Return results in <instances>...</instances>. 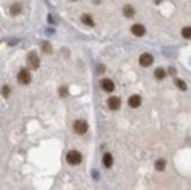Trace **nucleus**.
<instances>
[{"label": "nucleus", "mask_w": 191, "mask_h": 190, "mask_svg": "<svg viewBox=\"0 0 191 190\" xmlns=\"http://www.w3.org/2000/svg\"><path fill=\"white\" fill-rule=\"evenodd\" d=\"M175 83H176V86H177L179 89H182V91H186V83H185L183 80H181V79H176V80H175Z\"/></svg>", "instance_id": "nucleus-16"}, {"label": "nucleus", "mask_w": 191, "mask_h": 190, "mask_svg": "<svg viewBox=\"0 0 191 190\" xmlns=\"http://www.w3.org/2000/svg\"><path fill=\"white\" fill-rule=\"evenodd\" d=\"M153 62H154V56L149 53H144L140 56V65L142 67H149L151 66Z\"/></svg>", "instance_id": "nucleus-5"}, {"label": "nucleus", "mask_w": 191, "mask_h": 190, "mask_svg": "<svg viewBox=\"0 0 191 190\" xmlns=\"http://www.w3.org/2000/svg\"><path fill=\"white\" fill-rule=\"evenodd\" d=\"M108 107L112 110H117L121 107V100L117 96H112L108 99Z\"/></svg>", "instance_id": "nucleus-7"}, {"label": "nucleus", "mask_w": 191, "mask_h": 190, "mask_svg": "<svg viewBox=\"0 0 191 190\" xmlns=\"http://www.w3.org/2000/svg\"><path fill=\"white\" fill-rule=\"evenodd\" d=\"M102 162H103L104 167H107V168H110V167L113 165V162H114V160H113V156H112V154H109V153L104 154V155H103V158H102Z\"/></svg>", "instance_id": "nucleus-10"}, {"label": "nucleus", "mask_w": 191, "mask_h": 190, "mask_svg": "<svg viewBox=\"0 0 191 190\" xmlns=\"http://www.w3.org/2000/svg\"><path fill=\"white\" fill-rule=\"evenodd\" d=\"M74 132L79 135H83L84 133H87L88 130V123L86 121H83V120H77L75 121L74 123Z\"/></svg>", "instance_id": "nucleus-3"}, {"label": "nucleus", "mask_w": 191, "mask_h": 190, "mask_svg": "<svg viewBox=\"0 0 191 190\" xmlns=\"http://www.w3.org/2000/svg\"><path fill=\"white\" fill-rule=\"evenodd\" d=\"M31 80H32V75L28 72V69L23 68V69L19 72V74H18V81H19L20 84H28L31 82Z\"/></svg>", "instance_id": "nucleus-4"}, {"label": "nucleus", "mask_w": 191, "mask_h": 190, "mask_svg": "<svg viewBox=\"0 0 191 190\" xmlns=\"http://www.w3.org/2000/svg\"><path fill=\"white\" fill-rule=\"evenodd\" d=\"M21 12V5L20 4H13L11 6V14L12 15H18Z\"/></svg>", "instance_id": "nucleus-14"}, {"label": "nucleus", "mask_w": 191, "mask_h": 190, "mask_svg": "<svg viewBox=\"0 0 191 190\" xmlns=\"http://www.w3.org/2000/svg\"><path fill=\"white\" fill-rule=\"evenodd\" d=\"M141 102H142V99H141L140 95H131V96L129 97V100H128V103H129V106H130L131 108H137V107H140Z\"/></svg>", "instance_id": "nucleus-8"}, {"label": "nucleus", "mask_w": 191, "mask_h": 190, "mask_svg": "<svg viewBox=\"0 0 191 190\" xmlns=\"http://www.w3.org/2000/svg\"><path fill=\"white\" fill-rule=\"evenodd\" d=\"M165 75H166V73H165V71L163 68H157L155 71V78L158 79V80H163L165 78Z\"/></svg>", "instance_id": "nucleus-15"}, {"label": "nucleus", "mask_w": 191, "mask_h": 190, "mask_svg": "<svg viewBox=\"0 0 191 190\" xmlns=\"http://www.w3.org/2000/svg\"><path fill=\"white\" fill-rule=\"evenodd\" d=\"M165 165H166V162H165V160H163V158H160V160H157V161L155 162V169H156V170H158V171L164 170V169H165Z\"/></svg>", "instance_id": "nucleus-13"}, {"label": "nucleus", "mask_w": 191, "mask_h": 190, "mask_svg": "<svg viewBox=\"0 0 191 190\" xmlns=\"http://www.w3.org/2000/svg\"><path fill=\"white\" fill-rule=\"evenodd\" d=\"M182 35L185 39H191V27H184L182 29Z\"/></svg>", "instance_id": "nucleus-17"}, {"label": "nucleus", "mask_w": 191, "mask_h": 190, "mask_svg": "<svg viewBox=\"0 0 191 190\" xmlns=\"http://www.w3.org/2000/svg\"><path fill=\"white\" fill-rule=\"evenodd\" d=\"M27 65L31 69H38L40 66V59L35 52H31L27 55Z\"/></svg>", "instance_id": "nucleus-2"}, {"label": "nucleus", "mask_w": 191, "mask_h": 190, "mask_svg": "<svg viewBox=\"0 0 191 190\" xmlns=\"http://www.w3.org/2000/svg\"><path fill=\"white\" fill-rule=\"evenodd\" d=\"M10 93H11V88H10L8 86H4V87L1 88V94H3L4 97H8Z\"/></svg>", "instance_id": "nucleus-20"}, {"label": "nucleus", "mask_w": 191, "mask_h": 190, "mask_svg": "<svg viewBox=\"0 0 191 190\" xmlns=\"http://www.w3.org/2000/svg\"><path fill=\"white\" fill-rule=\"evenodd\" d=\"M131 32L133 34H135L136 36H142L144 33H145V28L143 25L141 24H135L133 27H131Z\"/></svg>", "instance_id": "nucleus-9"}, {"label": "nucleus", "mask_w": 191, "mask_h": 190, "mask_svg": "<svg viewBox=\"0 0 191 190\" xmlns=\"http://www.w3.org/2000/svg\"><path fill=\"white\" fill-rule=\"evenodd\" d=\"M123 14H124L127 18H133L134 14H135L134 7L130 6V5H125V6L123 7Z\"/></svg>", "instance_id": "nucleus-12"}, {"label": "nucleus", "mask_w": 191, "mask_h": 190, "mask_svg": "<svg viewBox=\"0 0 191 190\" xmlns=\"http://www.w3.org/2000/svg\"><path fill=\"white\" fill-rule=\"evenodd\" d=\"M81 21L84 25H87V26H90V27L94 26V20H93V18L89 14H83L81 16Z\"/></svg>", "instance_id": "nucleus-11"}, {"label": "nucleus", "mask_w": 191, "mask_h": 190, "mask_svg": "<svg viewBox=\"0 0 191 190\" xmlns=\"http://www.w3.org/2000/svg\"><path fill=\"white\" fill-rule=\"evenodd\" d=\"M101 87H102V89L104 92L110 93V92H113L115 89V84H114V82L110 79H103L101 81Z\"/></svg>", "instance_id": "nucleus-6"}, {"label": "nucleus", "mask_w": 191, "mask_h": 190, "mask_svg": "<svg viewBox=\"0 0 191 190\" xmlns=\"http://www.w3.org/2000/svg\"><path fill=\"white\" fill-rule=\"evenodd\" d=\"M66 160H67V162H68L69 164H72V165H77L79 163H81L82 156H81V154H80L77 150H71V152L67 154Z\"/></svg>", "instance_id": "nucleus-1"}, {"label": "nucleus", "mask_w": 191, "mask_h": 190, "mask_svg": "<svg viewBox=\"0 0 191 190\" xmlns=\"http://www.w3.org/2000/svg\"><path fill=\"white\" fill-rule=\"evenodd\" d=\"M59 94H60L62 97H66V96L69 94L68 88H67L66 86H62V87H60V89H59Z\"/></svg>", "instance_id": "nucleus-19"}, {"label": "nucleus", "mask_w": 191, "mask_h": 190, "mask_svg": "<svg viewBox=\"0 0 191 190\" xmlns=\"http://www.w3.org/2000/svg\"><path fill=\"white\" fill-rule=\"evenodd\" d=\"M42 51H44V53H46V54H51L52 53V46L48 44V42H44V45H42Z\"/></svg>", "instance_id": "nucleus-18"}]
</instances>
